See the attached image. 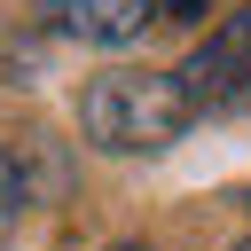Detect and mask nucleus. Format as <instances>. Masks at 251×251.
Wrapping results in <instances>:
<instances>
[{
  "instance_id": "f257e3e1",
  "label": "nucleus",
  "mask_w": 251,
  "mask_h": 251,
  "mask_svg": "<svg viewBox=\"0 0 251 251\" xmlns=\"http://www.w3.org/2000/svg\"><path fill=\"white\" fill-rule=\"evenodd\" d=\"M196 126V102L180 86V71H149V63H118L94 71L78 94V133L102 157H157Z\"/></svg>"
},
{
  "instance_id": "f03ea898",
  "label": "nucleus",
  "mask_w": 251,
  "mask_h": 251,
  "mask_svg": "<svg viewBox=\"0 0 251 251\" xmlns=\"http://www.w3.org/2000/svg\"><path fill=\"white\" fill-rule=\"evenodd\" d=\"M180 86H188L196 118H220V110H243V102H251V0L188 47Z\"/></svg>"
},
{
  "instance_id": "7ed1b4c3",
  "label": "nucleus",
  "mask_w": 251,
  "mask_h": 251,
  "mask_svg": "<svg viewBox=\"0 0 251 251\" xmlns=\"http://www.w3.org/2000/svg\"><path fill=\"white\" fill-rule=\"evenodd\" d=\"M173 0H47L55 31L63 39H86V47H126L149 31V16H165Z\"/></svg>"
},
{
  "instance_id": "20e7f679",
  "label": "nucleus",
  "mask_w": 251,
  "mask_h": 251,
  "mask_svg": "<svg viewBox=\"0 0 251 251\" xmlns=\"http://www.w3.org/2000/svg\"><path fill=\"white\" fill-rule=\"evenodd\" d=\"M16 212H24V165H16L8 149H0V227H8Z\"/></svg>"
},
{
  "instance_id": "39448f33",
  "label": "nucleus",
  "mask_w": 251,
  "mask_h": 251,
  "mask_svg": "<svg viewBox=\"0 0 251 251\" xmlns=\"http://www.w3.org/2000/svg\"><path fill=\"white\" fill-rule=\"evenodd\" d=\"M110 251H157V243H141V235H126V243H110Z\"/></svg>"
}]
</instances>
